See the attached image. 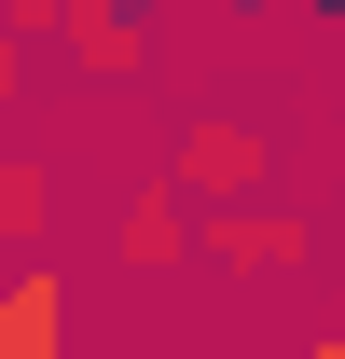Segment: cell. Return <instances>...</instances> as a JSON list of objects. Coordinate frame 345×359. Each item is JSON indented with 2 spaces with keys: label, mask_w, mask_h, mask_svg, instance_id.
I'll return each instance as SVG.
<instances>
[{
  "label": "cell",
  "mask_w": 345,
  "mask_h": 359,
  "mask_svg": "<svg viewBox=\"0 0 345 359\" xmlns=\"http://www.w3.org/2000/svg\"><path fill=\"white\" fill-rule=\"evenodd\" d=\"M262 152H276V138H262L249 111H194V125H180V194H208V208H235V194L262 180Z\"/></svg>",
  "instance_id": "3"
},
{
  "label": "cell",
  "mask_w": 345,
  "mask_h": 359,
  "mask_svg": "<svg viewBox=\"0 0 345 359\" xmlns=\"http://www.w3.org/2000/svg\"><path fill=\"white\" fill-rule=\"evenodd\" d=\"M14 28H55V55H69V69H83V83H125L138 55V0H42V14H14Z\"/></svg>",
  "instance_id": "1"
},
{
  "label": "cell",
  "mask_w": 345,
  "mask_h": 359,
  "mask_svg": "<svg viewBox=\"0 0 345 359\" xmlns=\"http://www.w3.org/2000/svg\"><path fill=\"white\" fill-rule=\"evenodd\" d=\"M14 69H28V42H14V0H0V83H14Z\"/></svg>",
  "instance_id": "7"
},
{
  "label": "cell",
  "mask_w": 345,
  "mask_h": 359,
  "mask_svg": "<svg viewBox=\"0 0 345 359\" xmlns=\"http://www.w3.org/2000/svg\"><path fill=\"white\" fill-rule=\"evenodd\" d=\"M304 359H345V332H332V346H304Z\"/></svg>",
  "instance_id": "8"
},
{
  "label": "cell",
  "mask_w": 345,
  "mask_h": 359,
  "mask_svg": "<svg viewBox=\"0 0 345 359\" xmlns=\"http://www.w3.org/2000/svg\"><path fill=\"white\" fill-rule=\"evenodd\" d=\"M28 222H42V180H28V166H0V235H28Z\"/></svg>",
  "instance_id": "6"
},
{
  "label": "cell",
  "mask_w": 345,
  "mask_h": 359,
  "mask_svg": "<svg viewBox=\"0 0 345 359\" xmlns=\"http://www.w3.org/2000/svg\"><path fill=\"white\" fill-rule=\"evenodd\" d=\"M111 249H125L138 276H166V263H194V208H180L166 180H138V194H125V222H111Z\"/></svg>",
  "instance_id": "5"
},
{
  "label": "cell",
  "mask_w": 345,
  "mask_h": 359,
  "mask_svg": "<svg viewBox=\"0 0 345 359\" xmlns=\"http://www.w3.org/2000/svg\"><path fill=\"white\" fill-rule=\"evenodd\" d=\"M0 359H69V276H55V263H14V276H0Z\"/></svg>",
  "instance_id": "4"
},
{
  "label": "cell",
  "mask_w": 345,
  "mask_h": 359,
  "mask_svg": "<svg viewBox=\"0 0 345 359\" xmlns=\"http://www.w3.org/2000/svg\"><path fill=\"white\" fill-rule=\"evenodd\" d=\"M304 249H318V235H304V208H249V194H235V208L208 222V263H221V276H249V290L304 276Z\"/></svg>",
  "instance_id": "2"
}]
</instances>
